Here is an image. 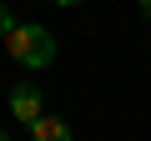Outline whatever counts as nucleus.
<instances>
[{"mask_svg":"<svg viewBox=\"0 0 151 141\" xmlns=\"http://www.w3.org/2000/svg\"><path fill=\"white\" fill-rule=\"evenodd\" d=\"M5 45H10V60H20V65H30V70H40V65L55 60V35H50L45 25H15V30L5 35Z\"/></svg>","mask_w":151,"mask_h":141,"instance_id":"nucleus-1","label":"nucleus"},{"mask_svg":"<svg viewBox=\"0 0 151 141\" xmlns=\"http://www.w3.org/2000/svg\"><path fill=\"white\" fill-rule=\"evenodd\" d=\"M10 116L25 121V126H35V121L45 116V96H40L35 86H15V91H10Z\"/></svg>","mask_w":151,"mask_h":141,"instance_id":"nucleus-2","label":"nucleus"},{"mask_svg":"<svg viewBox=\"0 0 151 141\" xmlns=\"http://www.w3.org/2000/svg\"><path fill=\"white\" fill-rule=\"evenodd\" d=\"M30 136H35V141H70V126H65L60 116H40V121L30 126Z\"/></svg>","mask_w":151,"mask_h":141,"instance_id":"nucleus-3","label":"nucleus"},{"mask_svg":"<svg viewBox=\"0 0 151 141\" xmlns=\"http://www.w3.org/2000/svg\"><path fill=\"white\" fill-rule=\"evenodd\" d=\"M10 20H15V15H10V10H5V5H0V35H10V30H15V25H10Z\"/></svg>","mask_w":151,"mask_h":141,"instance_id":"nucleus-4","label":"nucleus"},{"mask_svg":"<svg viewBox=\"0 0 151 141\" xmlns=\"http://www.w3.org/2000/svg\"><path fill=\"white\" fill-rule=\"evenodd\" d=\"M136 5H141V10H146V15H151V0H136Z\"/></svg>","mask_w":151,"mask_h":141,"instance_id":"nucleus-5","label":"nucleus"},{"mask_svg":"<svg viewBox=\"0 0 151 141\" xmlns=\"http://www.w3.org/2000/svg\"><path fill=\"white\" fill-rule=\"evenodd\" d=\"M55 5H81V0H55Z\"/></svg>","mask_w":151,"mask_h":141,"instance_id":"nucleus-6","label":"nucleus"},{"mask_svg":"<svg viewBox=\"0 0 151 141\" xmlns=\"http://www.w3.org/2000/svg\"><path fill=\"white\" fill-rule=\"evenodd\" d=\"M0 141H10V136H5V131H0Z\"/></svg>","mask_w":151,"mask_h":141,"instance_id":"nucleus-7","label":"nucleus"}]
</instances>
